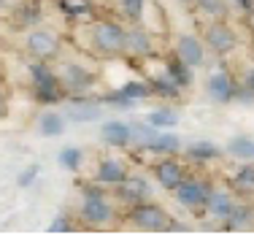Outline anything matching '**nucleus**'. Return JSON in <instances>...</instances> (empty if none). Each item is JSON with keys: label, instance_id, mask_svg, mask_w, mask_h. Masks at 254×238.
<instances>
[{"label": "nucleus", "instance_id": "obj_28", "mask_svg": "<svg viewBox=\"0 0 254 238\" xmlns=\"http://www.w3.org/2000/svg\"><path fill=\"white\" fill-rule=\"evenodd\" d=\"M130 130H132V144H138V146L149 144V141H152V138L157 136V133H160L149 119H138V122H132Z\"/></svg>", "mask_w": 254, "mask_h": 238}, {"label": "nucleus", "instance_id": "obj_5", "mask_svg": "<svg viewBox=\"0 0 254 238\" xmlns=\"http://www.w3.org/2000/svg\"><path fill=\"white\" fill-rule=\"evenodd\" d=\"M57 79L63 84L65 95H73V97L89 95L95 89V84H98V76L89 68H84L81 63H63L57 68Z\"/></svg>", "mask_w": 254, "mask_h": 238}, {"label": "nucleus", "instance_id": "obj_4", "mask_svg": "<svg viewBox=\"0 0 254 238\" xmlns=\"http://www.w3.org/2000/svg\"><path fill=\"white\" fill-rule=\"evenodd\" d=\"M30 81H33V92L41 103H60L65 97V89L57 79V71L46 65V60H35L30 65Z\"/></svg>", "mask_w": 254, "mask_h": 238}, {"label": "nucleus", "instance_id": "obj_23", "mask_svg": "<svg viewBox=\"0 0 254 238\" xmlns=\"http://www.w3.org/2000/svg\"><path fill=\"white\" fill-rule=\"evenodd\" d=\"M63 130H65V117H63V114L46 111V114H41V117H38V133H41V136L54 138V136H60Z\"/></svg>", "mask_w": 254, "mask_h": 238}, {"label": "nucleus", "instance_id": "obj_6", "mask_svg": "<svg viewBox=\"0 0 254 238\" xmlns=\"http://www.w3.org/2000/svg\"><path fill=\"white\" fill-rule=\"evenodd\" d=\"M154 30L152 27H143L141 22H132L125 33V57L132 60H149L160 52V44L154 38Z\"/></svg>", "mask_w": 254, "mask_h": 238}, {"label": "nucleus", "instance_id": "obj_32", "mask_svg": "<svg viewBox=\"0 0 254 238\" xmlns=\"http://www.w3.org/2000/svg\"><path fill=\"white\" fill-rule=\"evenodd\" d=\"M68 230H73V222H70L68 214L63 217H54L52 225H49V233H68Z\"/></svg>", "mask_w": 254, "mask_h": 238}, {"label": "nucleus", "instance_id": "obj_13", "mask_svg": "<svg viewBox=\"0 0 254 238\" xmlns=\"http://www.w3.org/2000/svg\"><path fill=\"white\" fill-rule=\"evenodd\" d=\"M235 79L230 76L227 71H211L208 76H205V95L211 97L214 103H230V100H235Z\"/></svg>", "mask_w": 254, "mask_h": 238}, {"label": "nucleus", "instance_id": "obj_12", "mask_svg": "<svg viewBox=\"0 0 254 238\" xmlns=\"http://www.w3.org/2000/svg\"><path fill=\"white\" fill-rule=\"evenodd\" d=\"M152 173H154L157 184H162L165 190H171V192L176 190V187L181 184V181L187 179V168H184V165H181V162L176 160V155L160 157V160L154 162Z\"/></svg>", "mask_w": 254, "mask_h": 238}, {"label": "nucleus", "instance_id": "obj_34", "mask_svg": "<svg viewBox=\"0 0 254 238\" xmlns=\"http://www.w3.org/2000/svg\"><path fill=\"white\" fill-rule=\"evenodd\" d=\"M244 87L254 95V65H249V68L244 71Z\"/></svg>", "mask_w": 254, "mask_h": 238}, {"label": "nucleus", "instance_id": "obj_29", "mask_svg": "<svg viewBox=\"0 0 254 238\" xmlns=\"http://www.w3.org/2000/svg\"><path fill=\"white\" fill-rule=\"evenodd\" d=\"M57 160H60V165H63V168L78 170L84 165V149H78V146H65V149H60Z\"/></svg>", "mask_w": 254, "mask_h": 238}, {"label": "nucleus", "instance_id": "obj_1", "mask_svg": "<svg viewBox=\"0 0 254 238\" xmlns=\"http://www.w3.org/2000/svg\"><path fill=\"white\" fill-rule=\"evenodd\" d=\"M78 219L84 225H92V228H103V225H111L117 219V209L108 200L106 187L103 184H87L81 190V203H78Z\"/></svg>", "mask_w": 254, "mask_h": 238}, {"label": "nucleus", "instance_id": "obj_27", "mask_svg": "<svg viewBox=\"0 0 254 238\" xmlns=\"http://www.w3.org/2000/svg\"><path fill=\"white\" fill-rule=\"evenodd\" d=\"M227 155H233L235 160L254 162V141L252 138H233L227 144Z\"/></svg>", "mask_w": 254, "mask_h": 238}, {"label": "nucleus", "instance_id": "obj_17", "mask_svg": "<svg viewBox=\"0 0 254 238\" xmlns=\"http://www.w3.org/2000/svg\"><path fill=\"white\" fill-rule=\"evenodd\" d=\"M100 114H103V103L92 100L89 95H81V97H73V100H70L65 117L73 119V122H95V119H100Z\"/></svg>", "mask_w": 254, "mask_h": 238}, {"label": "nucleus", "instance_id": "obj_24", "mask_svg": "<svg viewBox=\"0 0 254 238\" xmlns=\"http://www.w3.org/2000/svg\"><path fill=\"white\" fill-rule=\"evenodd\" d=\"M146 3L149 0H117V11L127 22H141L143 11H146Z\"/></svg>", "mask_w": 254, "mask_h": 238}, {"label": "nucleus", "instance_id": "obj_30", "mask_svg": "<svg viewBox=\"0 0 254 238\" xmlns=\"http://www.w3.org/2000/svg\"><path fill=\"white\" fill-rule=\"evenodd\" d=\"M119 89H122V92H125L127 97H132L135 103L152 95V87H149V81H146V79H130V81H125Z\"/></svg>", "mask_w": 254, "mask_h": 238}, {"label": "nucleus", "instance_id": "obj_2", "mask_svg": "<svg viewBox=\"0 0 254 238\" xmlns=\"http://www.w3.org/2000/svg\"><path fill=\"white\" fill-rule=\"evenodd\" d=\"M125 33L127 24L119 19H98L89 27L92 35V49L100 52L103 57H125Z\"/></svg>", "mask_w": 254, "mask_h": 238}, {"label": "nucleus", "instance_id": "obj_19", "mask_svg": "<svg viewBox=\"0 0 254 238\" xmlns=\"http://www.w3.org/2000/svg\"><path fill=\"white\" fill-rule=\"evenodd\" d=\"M192 8H195V16L203 24L205 22H216V19H227V14H230L227 0H195Z\"/></svg>", "mask_w": 254, "mask_h": 238}, {"label": "nucleus", "instance_id": "obj_7", "mask_svg": "<svg viewBox=\"0 0 254 238\" xmlns=\"http://www.w3.org/2000/svg\"><path fill=\"white\" fill-rule=\"evenodd\" d=\"M25 49L27 54H33L35 60H54L60 57V49H63V38H60L54 30L49 27H38V24H33V27L27 30L25 35Z\"/></svg>", "mask_w": 254, "mask_h": 238}, {"label": "nucleus", "instance_id": "obj_14", "mask_svg": "<svg viewBox=\"0 0 254 238\" xmlns=\"http://www.w3.org/2000/svg\"><path fill=\"white\" fill-rule=\"evenodd\" d=\"M130 176V168H127V160H122V157H100L98 160V170H95V181L103 187H117L122 184V181Z\"/></svg>", "mask_w": 254, "mask_h": 238}, {"label": "nucleus", "instance_id": "obj_36", "mask_svg": "<svg viewBox=\"0 0 254 238\" xmlns=\"http://www.w3.org/2000/svg\"><path fill=\"white\" fill-rule=\"evenodd\" d=\"M246 24H249V30H252V35H254V8L246 14Z\"/></svg>", "mask_w": 254, "mask_h": 238}, {"label": "nucleus", "instance_id": "obj_22", "mask_svg": "<svg viewBox=\"0 0 254 238\" xmlns=\"http://www.w3.org/2000/svg\"><path fill=\"white\" fill-rule=\"evenodd\" d=\"M227 230H252L254 228V206L252 203H235L233 214L225 222Z\"/></svg>", "mask_w": 254, "mask_h": 238}, {"label": "nucleus", "instance_id": "obj_8", "mask_svg": "<svg viewBox=\"0 0 254 238\" xmlns=\"http://www.w3.org/2000/svg\"><path fill=\"white\" fill-rule=\"evenodd\" d=\"M203 41L216 57H227V54L238 46V35H235V30L230 27L225 19L205 22L203 24Z\"/></svg>", "mask_w": 254, "mask_h": 238}, {"label": "nucleus", "instance_id": "obj_3", "mask_svg": "<svg viewBox=\"0 0 254 238\" xmlns=\"http://www.w3.org/2000/svg\"><path fill=\"white\" fill-rule=\"evenodd\" d=\"M125 219L138 230H149V233H165V230H173V219L162 209L160 203H152V200H141V203L130 206V211L125 214Z\"/></svg>", "mask_w": 254, "mask_h": 238}, {"label": "nucleus", "instance_id": "obj_10", "mask_svg": "<svg viewBox=\"0 0 254 238\" xmlns=\"http://www.w3.org/2000/svg\"><path fill=\"white\" fill-rule=\"evenodd\" d=\"M205 54H208V46L200 35H192V33H184L176 38L173 44V57H179L181 63H187L190 68H200L205 63Z\"/></svg>", "mask_w": 254, "mask_h": 238}, {"label": "nucleus", "instance_id": "obj_16", "mask_svg": "<svg viewBox=\"0 0 254 238\" xmlns=\"http://www.w3.org/2000/svg\"><path fill=\"white\" fill-rule=\"evenodd\" d=\"M100 138H103V144L114 146V149H127L132 144V130L122 119H108L100 127Z\"/></svg>", "mask_w": 254, "mask_h": 238}, {"label": "nucleus", "instance_id": "obj_25", "mask_svg": "<svg viewBox=\"0 0 254 238\" xmlns=\"http://www.w3.org/2000/svg\"><path fill=\"white\" fill-rule=\"evenodd\" d=\"M146 119L152 122L157 130H168V127L179 125V114L173 111V108H168V106H160V108H154V111H149Z\"/></svg>", "mask_w": 254, "mask_h": 238}, {"label": "nucleus", "instance_id": "obj_15", "mask_svg": "<svg viewBox=\"0 0 254 238\" xmlns=\"http://www.w3.org/2000/svg\"><path fill=\"white\" fill-rule=\"evenodd\" d=\"M235 203H238V200L233 198V192H230V190H222V187H211L208 200H205L203 211H205V214H208L211 219H214V222H222V225H225L227 217L233 214Z\"/></svg>", "mask_w": 254, "mask_h": 238}, {"label": "nucleus", "instance_id": "obj_33", "mask_svg": "<svg viewBox=\"0 0 254 238\" xmlns=\"http://www.w3.org/2000/svg\"><path fill=\"white\" fill-rule=\"evenodd\" d=\"M35 179H38V165H30V168H25V170L19 173V179H16V184H19V187H30Z\"/></svg>", "mask_w": 254, "mask_h": 238}, {"label": "nucleus", "instance_id": "obj_18", "mask_svg": "<svg viewBox=\"0 0 254 238\" xmlns=\"http://www.w3.org/2000/svg\"><path fill=\"white\" fill-rule=\"evenodd\" d=\"M141 152H149V155H157V157H168V155H179L181 152V138L173 136V133H157L149 144L138 146Z\"/></svg>", "mask_w": 254, "mask_h": 238}, {"label": "nucleus", "instance_id": "obj_21", "mask_svg": "<svg viewBox=\"0 0 254 238\" xmlns=\"http://www.w3.org/2000/svg\"><path fill=\"white\" fill-rule=\"evenodd\" d=\"M187 160L197 162V165H203V162H211V160H219L222 157V149L219 146H214L211 141H195L187 146Z\"/></svg>", "mask_w": 254, "mask_h": 238}, {"label": "nucleus", "instance_id": "obj_26", "mask_svg": "<svg viewBox=\"0 0 254 238\" xmlns=\"http://www.w3.org/2000/svg\"><path fill=\"white\" fill-rule=\"evenodd\" d=\"M165 63H168V73H171V76L176 79L179 87H184V89L190 87L192 79H195V76H192V71H195V68H190L187 63H181L179 57H171V60H165Z\"/></svg>", "mask_w": 254, "mask_h": 238}, {"label": "nucleus", "instance_id": "obj_20", "mask_svg": "<svg viewBox=\"0 0 254 238\" xmlns=\"http://www.w3.org/2000/svg\"><path fill=\"white\" fill-rule=\"evenodd\" d=\"M230 184H233L235 192L252 198L254 195V162H244V165L235 168L233 176H230Z\"/></svg>", "mask_w": 254, "mask_h": 238}, {"label": "nucleus", "instance_id": "obj_35", "mask_svg": "<svg viewBox=\"0 0 254 238\" xmlns=\"http://www.w3.org/2000/svg\"><path fill=\"white\" fill-rule=\"evenodd\" d=\"M5 114H8V100H5V92L0 89V119H3Z\"/></svg>", "mask_w": 254, "mask_h": 238}, {"label": "nucleus", "instance_id": "obj_11", "mask_svg": "<svg viewBox=\"0 0 254 238\" xmlns=\"http://www.w3.org/2000/svg\"><path fill=\"white\" fill-rule=\"evenodd\" d=\"M114 192H117V198L122 200L125 206H135V203H141V200L152 198V181L143 173H130L122 184L114 187Z\"/></svg>", "mask_w": 254, "mask_h": 238}, {"label": "nucleus", "instance_id": "obj_31", "mask_svg": "<svg viewBox=\"0 0 254 238\" xmlns=\"http://www.w3.org/2000/svg\"><path fill=\"white\" fill-rule=\"evenodd\" d=\"M60 5H63L65 14H70V16H84L89 11L87 0H60Z\"/></svg>", "mask_w": 254, "mask_h": 238}, {"label": "nucleus", "instance_id": "obj_9", "mask_svg": "<svg viewBox=\"0 0 254 238\" xmlns=\"http://www.w3.org/2000/svg\"><path fill=\"white\" fill-rule=\"evenodd\" d=\"M208 192H211V184L205 179H197V176H187L176 190H173L176 203L184 206L187 211H203L205 200H208Z\"/></svg>", "mask_w": 254, "mask_h": 238}, {"label": "nucleus", "instance_id": "obj_37", "mask_svg": "<svg viewBox=\"0 0 254 238\" xmlns=\"http://www.w3.org/2000/svg\"><path fill=\"white\" fill-rule=\"evenodd\" d=\"M176 3H181V5H195V0H176Z\"/></svg>", "mask_w": 254, "mask_h": 238}]
</instances>
